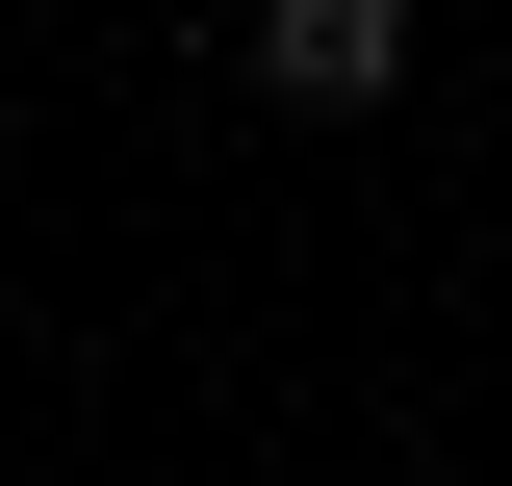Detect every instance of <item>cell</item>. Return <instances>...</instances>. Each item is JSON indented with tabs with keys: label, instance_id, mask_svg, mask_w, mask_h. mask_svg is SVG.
<instances>
[{
	"label": "cell",
	"instance_id": "6da1fadb",
	"mask_svg": "<svg viewBox=\"0 0 512 486\" xmlns=\"http://www.w3.org/2000/svg\"><path fill=\"white\" fill-rule=\"evenodd\" d=\"M256 103L282 128H384L410 103V0H256Z\"/></svg>",
	"mask_w": 512,
	"mask_h": 486
}]
</instances>
